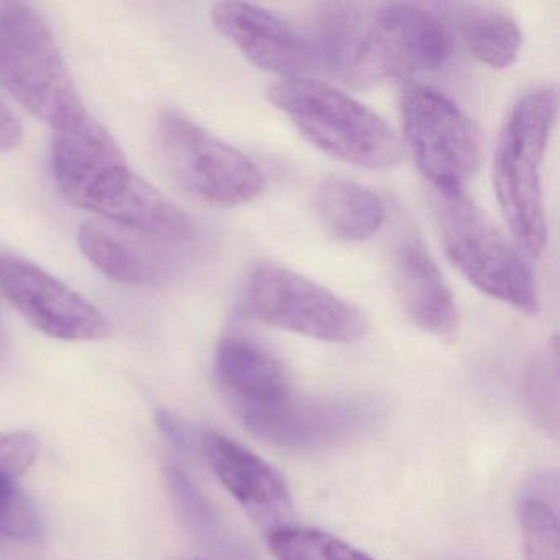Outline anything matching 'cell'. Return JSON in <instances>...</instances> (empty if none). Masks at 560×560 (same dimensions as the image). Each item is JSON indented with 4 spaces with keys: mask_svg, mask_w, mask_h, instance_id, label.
Wrapping results in <instances>:
<instances>
[{
    "mask_svg": "<svg viewBox=\"0 0 560 560\" xmlns=\"http://www.w3.org/2000/svg\"><path fill=\"white\" fill-rule=\"evenodd\" d=\"M435 215L448 260L477 290L523 313H537L539 296L529 265L465 191L435 192Z\"/></svg>",
    "mask_w": 560,
    "mask_h": 560,
    "instance_id": "obj_6",
    "label": "cell"
},
{
    "mask_svg": "<svg viewBox=\"0 0 560 560\" xmlns=\"http://www.w3.org/2000/svg\"><path fill=\"white\" fill-rule=\"evenodd\" d=\"M40 530L34 501L11 478L0 475V536L28 540Z\"/></svg>",
    "mask_w": 560,
    "mask_h": 560,
    "instance_id": "obj_23",
    "label": "cell"
},
{
    "mask_svg": "<svg viewBox=\"0 0 560 560\" xmlns=\"http://www.w3.org/2000/svg\"><path fill=\"white\" fill-rule=\"evenodd\" d=\"M38 447L37 438L31 432L0 434V475L11 480L24 475L37 458Z\"/></svg>",
    "mask_w": 560,
    "mask_h": 560,
    "instance_id": "obj_24",
    "label": "cell"
},
{
    "mask_svg": "<svg viewBox=\"0 0 560 560\" xmlns=\"http://www.w3.org/2000/svg\"><path fill=\"white\" fill-rule=\"evenodd\" d=\"M557 91L537 88L524 94L508 116L493 162V185L514 245L537 258L547 242L542 165L557 117Z\"/></svg>",
    "mask_w": 560,
    "mask_h": 560,
    "instance_id": "obj_3",
    "label": "cell"
},
{
    "mask_svg": "<svg viewBox=\"0 0 560 560\" xmlns=\"http://www.w3.org/2000/svg\"><path fill=\"white\" fill-rule=\"evenodd\" d=\"M212 22L252 65L281 80L304 78L317 61L304 35L260 5L222 2L212 9Z\"/></svg>",
    "mask_w": 560,
    "mask_h": 560,
    "instance_id": "obj_12",
    "label": "cell"
},
{
    "mask_svg": "<svg viewBox=\"0 0 560 560\" xmlns=\"http://www.w3.org/2000/svg\"><path fill=\"white\" fill-rule=\"evenodd\" d=\"M51 168L57 188L74 208L168 244L195 238L191 218L133 172L96 119L73 132L55 133Z\"/></svg>",
    "mask_w": 560,
    "mask_h": 560,
    "instance_id": "obj_1",
    "label": "cell"
},
{
    "mask_svg": "<svg viewBox=\"0 0 560 560\" xmlns=\"http://www.w3.org/2000/svg\"><path fill=\"white\" fill-rule=\"evenodd\" d=\"M214 373L229 408L254 435L296 399L281 360L238 334L222 337L215 350Z\"/></svg>",
    "mask_w": 560,
    "mask_h": 560,
    "instance_id": "obj_10",
    "label": "cell"
},
{
    "mask_svg": "<svg viewBox=\"0 0 560 560\" xmlns=\"http://www.w3.org/2000/svg\"><path fill=\"white\" fill-rule=\"evenodd\" d=\"M0 86L55 133L91 119L47 19L25 2H0Z\"/></svg>",
    "mask_w": 560,
    "mask_h": 560,
    "instance_id": "obj_2",
    "label": "cell"
},
{
    "mask_svg": "<svg viewBox=\"0 0 560 560\" xmlns=\"http://www.w3.org/2000/svg\"><path fill=\"white\" fill-rule=\"evenodd\" d=\"M526 560H560L559 520L549 501L526 498L520 506Z\"/></svg>",
    "mask_w": 560,
    "mask_h": 560,
    "instance_id": "obj_21",
    "label": "cell"
},
{
    "mask_svg": "<svg viewBox=\"0 0 560 560\" xmlns=\"http://www.w3.org/2000/svg\"><path fill=\"white\" fill-rule=\"evenodd\" d=\"M457 25L465 47L478 63L506 70L517 60L523 34L513 15L497 5L462 4Z\"/></svg>",
    "mask_w": 560,
    "mask_h": 560,
    "instance_id": "obj_19",
    "label": "cell"
},
{
    "mask_svg": "<svg viewBox=\"0 0 560 560\" xmlns=\"http://www.w3.org/2000/svg\"><path fill=\"white\" fill-rule=\"evenodd\" d=\"M526 402L534 421L556 434L559 429V363L556 347L530 366Z\"/></svg>",
    "mask_w": 560,
    "mask_h": 560,
    "instance_id": "obj_22",
    "label": "cell"
},
{
    "mask_svg": "<svg viewBox=\"0 0 560 560\" xmlns=\"http://www.w3.org/2000/svg\"><path fill=\"white\" fill-rule=\"evenodd\" d=\"M201 445L222 487L261 529L270 533L290 524L293 516L290 488L273 465L219 432H206Z\"/></svg>",
    "mask_w": 560,
    "mask_h": 560,
    "instance_id": "obj_13",
    "label": "cell"
},
{
    "mask_svg": "<svg viewBox=\"0 0 560 560\" xmlns=\"http://www.w3.org/2000/svg\"><path fill=\"white\" fill-rule=\"evenodd\" d=\"M155 143L173 182L206 205L238 208L260 198L267 188L264 173L245 153L179 110H162Z\"/></svg>",
    "mask_w": 560,
    "mask_h": 560,
    "instance_id": "obj_5",
    "label": "cell"
},
{
    "mask_svg": "<svg viewBox=\"0 0 560 560\" xmlns=\"http://www.w3.org/2000/svg\"><path fill=\"white\" fill-rule=\"evenodd\" d=\"M399 107L406 145L435 192H464L480 162V139L470 117L424 84L406 88Z\"/></svg>",
    "mask_w": 560,
    "mask_h": 560,
    "instance_id": "obj_8",
    "label": "cell"
},
{
    "mask_svg": "<svg viewBox=\"0 0 560 560\" xmlns=\"http://www.w3.org/2000/svg\"><path fill=\"white\" fill-rule=\"evenodd\" d=\"M395 287L406 317L424 332L452 337L458 311L441 268L418 237H406L396 248Z\"/></svg>",
    "mask_w": 560,
    "mask_h": 560,
    "instance_id": "obj_15",
    "label": "cell"
},
{
    "mask_svg": "<svg viewBox=\"0 0 560 560\" xmlns=\"http://www.w3.org/2000/svg\"><path fill=\"white\" fill-rule=\"evenodd\" d=\"M24 140V129L15 114L0 100V153L12 152Z\"/></svg>",
    "mask_w": 560,
    "mask_h": 560,
    "instance_id": "obj_25",
    "label": "cell"
},
{
    "mask_svg": "<svg viewBox=\"0 0 560 560\" xmlns=\"http://www.w3.org/2000/svg\"><path fill=\"white\" fill-rule=\"evenodd\" d=\"M0 537H2V536H0ZM0 546H2V544H0Z\"/></svg>",
    "mask_w": 560,
    "mask_h": 560,
    "instance_id": "obj_28",
    "label": "cell"
},
{
    "mask_svg": "<svg viewBox=\"0 0 560 560\" xmlns=\"http://www.w3.org/2000/svg\"><path fill=\"white\" fill-rule=\"evenodd\" d=\"M372 11L363 5L332 2L320 5L314 15L316 60L350 86L382 83L373 50Z\"/></svg>",
    "mask_w": 560,
    "mask_h": 560,
    "instance_id": "obj_14",
    "label": "cell"
},
{
    "mask_svg": "<svg viewBox=\"0 0 560 560\" xmlns=\"http://www.w3.org/2000/svg\"><path fill=\"white\" fill-rule=\"evenodd\" d=\"M275 560H373L346 540L314 527L281 526L267 533Z\"/></svg>",
    "mask_w": 560,
    "mask_h": 560,
    "instance_id": "obj_20",
    "label": "cell"
},
{
    "mask_svg": "<svg viewBox=\"0 0 560 560\" xmlns=\"http://www.w3.org/2000/svg\"><path fill=\"white\" fill-rule=\"evenodd\" d=\"M372 418L362 402L296 398L258 439L288 451H323L355 438Z\"/></svg>",
    "mask_w": 560,
    "mask_h": 560,
    "instance_id": "obj_16",
    "label": "cell"
},
{
    "mask_svg": "<svg viewBox=\"0 0 560 560\" xmlns=\"http://www.w3.org/2000/svg\"><path fill=\"white\" fill-rule=\"evenodd\" d=\"M319 221L337 241L365 242L385 224L386 209L378 195L350 179L330 178L314 195Z\"/></svg>",
    "mask_w": 560,
    "mask_h": 560,
    "instance_id": "obj_17",
    "label": "cell"
},
{
    "mask_svg": "<svg viewBox=\"0 0 560 560\" xmlns=\"http://www.w3.org/2000/svg\"><path fill=\"white\" fill-rule=\"evenodd\" d=\"M268 100L316 149L349 165L388 170L402 159L401 140L369 107L310 78L280 80Z\"/></svg>",
    "mask_w": 560,
    "mask_h": 560,
    "instance_id": "obj_4",
    "label": "cell"
},
{
    "mask_svg": "<svg viewBox=\"0 0 560 560\" xmlns=\"http://www.w3.org/2000/svg\"><path fill=\"white\" fill-rule=\"evenodd\" d=\"M78 244L84 257L116 283L147 287L162 278L163 265L113 229L88 222L78 231Z\"/></svg>",
    "mask_w": 560,
    "mask_h": 560,
    "instance_id": "obj_18",
    "label": "cell"
},
{
    "mask_svg": "<svg viewBox=\"0 0 560 560\" xmlns=\"http://www.w3.org/2000/svg\"><path fill=\"white\" fill-rule=\"evenodd\" d=\"M250 319L330 343H352L365 336L363 314L329 288L275 264L248 273L241 300Z\"/></svg>",
    "mask_w": 560,
    "mask_h": 560,
    "instance_id": "obj_7",
    "label": "cell"
},
{
    "mask_svg": "<svg viewBox=\"0 0 560 560\" xmlns=\"http://www.w3.org/2000/svg\"><path fill=\"white\" fill-rule=\"evenodd\" d=\"M373 45L383 81L441 70L452 55V34L435 12L416 4L373 9Z\"/></svg>",
    "mask_w": 560,
    "mask_h": 560,
    "instance_id": "obj_11",
    "label": "cell"
},
{
    "mask_svg": "<svg viewBox=\"0 0 560 560\" xmlns=\"http://www.w3.org/2000/svg\"><path fill=\"white\" fill-rule=\"evenodd\" d=\"M185 560H208V559H185Z\"/></svg>",
    "mask_w": 560,
    "mask_h": 560,
    "instance_id": "obj_27",
    "label": "cell"
},
{
    "mask_svg": "<svg viewBox=\"0 0 560 560\" xmlns=\"http://www.w3.org/2000/svg\"><path fill=\"white\" fill-rule=\"evenodd\" d=\"M8 332H5L4 319L0 314V365L4 362L5 355H8Z\"/></svg>",
    "mask_w": 560,
    "mask_h": 560,
    "instance_id": "obj_26",
    "label": "cell"
},
{
    "mask_svg": "<svg viewBox=\"0 0 560 560\" xmlns=\"http://www.w3.org/2000/svg\"><path fill=\"white\" fill-rule=\"evenodd\" d=\"M0 293L28 324L54 339L86 342L109 336V320L91 301L12 252H0Z\"/></svg>",
    "mask_w": 560,
    "mask_h": 560,
    "instance_id": "obj_9",
    "label": "cell"
}]
</instances>
